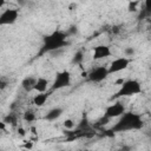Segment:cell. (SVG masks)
I'll return each mask as SVG.
<instances>
[{
  "label": "cell",
  "instance_id": "obj_1",
  "mask_svg": "<svg viewBox=\"0 0 151 151\" xmlns=\"http://www.w3.org/2000/svg\"><path fill=\"white\" fill-rule=\"evenodd\" d=\"M143 126H144V122L139 113L133 111H126L112 125V127L110 129V132L120 133V132H127V131H138L143 129Z\"/></svg>",
  "mask_w": 151,
  "mask_h": 151
},
{
  "label": "cell",
  "instance_id": "obj_2",
  "mask_svg": "<svg viewBox=\"0 0 151 151\" xmlns=\"http://www.w3.org/2000/svg\"><path fill=\"white\" fill-rule=\"evenodd\" d=\"M68 34L65 31H53L52 33L47 34L44 39H42V45L40 48L39 54H45V53H53L57 52L61 48H64L68 41Z\"/></svg>",
  "mask_w": 151,
  "mask_h": 151
},
{
  "label": "cell",
  "instance_id": "obj_3",
  "mask_svg": "<svg viewBox=\"0 0 151 151\" xmlns=\"http://www.w3.org/2000/svg\"><path fill=\"white\" fill-rule=\"evenodd\" d=\"M142 91H143L142 84L137 79H127L119 86V90L117 91L116 97H119V98L133 97L142 93Z\"/></svg>",
  "mask_w": 151,
  "mask_h": 151
},
{
  "label": "cell",
  "instance_id": "obj_4",
  "mask_svg": "<svg viewBox=\"0 0 151 151\" xmlns=\"http://www.w3.org/2000/svg\"><path fill=\"white\" fill-rule=\"evenodd\" d=\"M72 81V76L70 73V71L67 70H63L55 73L54 80L52 81L51 85V90L55 91V90H61L64 87H67Z\"/></svg>",
  "mask_w": 151,
  "mask_h": 151
},
{
  "label": "cell",
  "instance_id": "obj_5",
  "mask_svg": "<svg viewBox=\"0 0 151 151\" xmlns=\"http://www.w3.org/2000/svg\"><path fill=\"white\" fill-rule=\"evenodd\" d=\"M109 74H110V73H109V68H107V66L99 65V66L92 67V68L88 71L86 79H87L90 83L98 84V83L104 81V80L107 78Z\"/></svg>",
  "mask_w": 151,
  "mask_h": 151
},
{
  "label": "cell",
  "instance_id": "obj_6",
  "mask_svg": "<svg viewBox=\"0 0 151 151\" xmlns=\"http://www.w3.org/2000/svg\"><path fill=\"white\" fill-rule=\"evenodd\" d=\"M126 111H127V110H126L125 105H124L122 101L118 100V101H116V103H112V104L107 105V106L105 107V110H104L103 116L106 117V118H109V119L111 120V119H113V118H119V117H120L122 114H124Z\"/></svg>",
  "mask_w": 151,
  "mask_h": 151
},
{
  "label": "cell",
  "instance_id": "obj_7",
  "mask_svg": "<svg viewBox=\"0 0 151 151\" xmlns=\"http://www.w3.org/2000/svg\"><path fill=\"white\" fill-rule=\"evenodd\" d=\"M19 11L17 8H5L0 13V25L1 26H7V25H13L17 22L19 19Z\"/></svg>",
  "mask_w": 151,
  "mask_h": 151
},
{
  "label": "cell",
  "instance_id": "obj_8",
  "mask_svg": "<svg viewBox=\"0 0 151 151\" xmlns=\"http://www.w3.org/2000/svg\"><path fill=\"white\" fill-rule=\"evenodd\" d=\"M131 63V59L126 58V57H118V58H114L110 65H109V73L110 74H113V73H118V72H122L124 70H126L129 67Z\"/></svg>",
  "mask_w": 151,
  "mask_h": 151
},
{
  "label": "cell",
  "instance_id": "obj_9",
  "mask_svg": "<svg viewBox=\"0 0 151 151\" xmlns=\"http://www.w3.org/2000/svg\"><path fill=\"white\" fill-rule=\"evenodd\" d=\"M111 54H112V51H111L110 46L104 45V44L97 45V46H94L93 50H92V58H93L94 60H100V59L109 58Z\"/></svg>",
  "mask_w": 151,
  "mask_h": 151
},
{
  "label": "cell",
  "instance_id": "obj_10",
  "mask_svg": "<svg viewBox=\"0 0 151 151\" xmlns=\"http://www.w3.org/2000/svg\"><path fill=\"white\" fill-rule=\"evenodd\" d=\"M37 80H38V77H33V76H26L22 80H21V88L29 93L32 91H34V87H35V84H37Z\"/></svg>",
  "mask_w": 151,
  "mask_h": 151
},
{
  "label": "cell",
  "instance_id": "obj_11",
  "mask_svg": "<svg viewBox=\"0 0 151 151\" xmlns=\"http://www.w3.org/2000/svg\"><path fill=\"white\" fill-rule=\"evenodd\" d=\"M48 88H51L48 79L45 78V77H38V80H37L34 91H35L37 93H44V92H46Z\"/></svg>",
  "mask_w": 151,
  "mask_h": 151
},
{
  "label": "cell",
  "instance_id": "obj_12",
  "mask_svg": "<svg viewBox=\"0 0 151 151\" xmlns=\"http://www.w3.org/2000/svg\"><path fill=\"white\" fill-rule=\"evenodd\" d=\"M63 112H64V110H63L61 107H59V106L52 107V109H50V110L47 111V113L45 114V119L48 120V122H54V120H57L58 118L61 117Z\"/></svg>",
  "mask_w": 151,
  "mask_h": 151
},
{
  "label": "cell",
  "instance_id": "obj_13",
  "mask_svg": "<svg viewBox=\"0 0 151 151\" xmlns=\"http://www.w3.org/2000/svg\"><path fill=\"white\" fill-rule=\"evenodd\" d=\"M151 17V0H146L142 4L139 9V19H149Z\"/></svg>",
  "mask_w": 151,
  "mask_h": 151
},
{
  "label": "cell",
  "instance_id": "obj_14",
  "mask_svg": "<svg viewBox=\"0 0 151 151\" xmlns=\"http://www.w3.org/2000/svg\"><path fill=\"white\" fill-rule=\"evenodd\" d=\"M47 99H48V94H47V92H44V93H37V94L33 97V104H34L35 106H38V107H41V106H44V105L46 104Z\"/></svg>",
  "mask_w": 151,
  "mask_h": 151
},
{
  "label": "cell",
  "instance_id": "obj_15",
  "mask_svg": "<svg viewBox=\"0 0 151 151\" xmlns=\"http://www.w3.org/2000/svg\"><path fill=\"white\" fill-rule=\"evenodd\" d=\"M83 61H84V52L81 50H78L72 57V64L73 65H81Z\"/></svg>",
  "mask_w": 151,
  "mask_h": 151
},
{
  "label": "cell",
  "instance_id": "obj_16",
  "mask_svg": "<svg viewBox=\"0 0 151 151\" xmlns=\"http://www.w3.org/2000/svg\"><path fill=\"white\" fill-rule=\"evenodd\" d=\"M2 122L6 123V124H8V125H17V123H18V116L15 113L11 112V113H8V114H6L4 117Z\"/></svg>",
  "mask_w": 151,
  "mask_h": 151
},
{
  "label": "cell",
  "instance_id": "obj_17",
  "mask_svg": "<svg viewBox=\"0 0 151 151\" xmlns=\"http://www.w3.org/2000/svg\"><path fill=\"white\" fill-rule=\"evenodd\" d=\"M35 118H37V116H35V113H34L33 110H27V111H25L22 113V119L26 123H33L35 120Z\"/></svg>",
  "mask_w": 151,
  "mask_h": 151
},
{
  "label": "cell",
  "instance_id": "obj_18",
  "mask_svg": "<svg viewBox=\"0 0 151 151\" xmlns=\"http://www.w3.org/2000/svg\"><path fill=\"white\" fill-rule=\"evenodd\" d=\"M63 126H64L66 130H73V129L76 127V123H74L73 119L67 118V119H65V120L63 122Z\"/></svg>",
  "mask_w": 151,
  "mask_h": 151
},
{
  "label": "cell",
  "instance_id": "obj_19",
  "mask_svg": "<svg viewBox=\"0 0 151 151\" xmlns=\"http://www.w3.org/2000/svg\"><path fill=\"white\" fill-rule=\"evenodd\" d=\"M139 6H140V2L138 1H132V2H129V11L130 12H139Z\"/></svg>",
  "mask_w": 151,
  "mask_h": 151
},
{
  "label": "cell",
  "instance_id": "obj_20",
  "mask_svg": "<svg viewBox=\"0 0 151 151\" xmlns=\"http://www.w3.org/2000/svg\"><path fill=\"white\" fill-rule=\"evenodd\" d=\"M136 54V50L133 48V47H131V46H129V47H125L124 48V57H126V58H131V57H133Z\"/></svg>",
  "mask_w": 151,
  "mask_h": 151
},
{
  "label": "cell",
  "instance_id": "obj_21",
  "mask_svg": "<svg viewBox=\"0 0 151 151\" xmlns=\"http://www.w3.org/2000/svg\"><path fill=\"white\" fill-rule=\"evenodd\" d=\"M109 122H110V119L103 116V117H101L100 119H98V120H97V124H96V125H97V126H103V125H105V124H107Z\"/></svg>",
  "mask_w": 151,
  "mask_h": 151
},
{
  "label": "cell",
  "instance_id": "obj_22",
  "mask_svg": "<svg viewBox=\"0 0 151 151\" xmlns=\"http://www.w3.org/2000/svg\"><path fill=\"white\" fill-rule=\"evenodd\" d=\"M117 151H132V146L131 145H127V144H124Z\"/></svg>",
  "mask_w": 151,
  "mask_h": 151
},
{
  "label": "cell",
  "instance_id": "obj_23",
  "mask_svg": "<svg viewBox=\"0 0 151 151\" xmlns=\"http://www.w3.org/2000/svg\"><path fill=\"white\" fill-rule=\"evenodd\" d=\"M24 147H25L26 150H31V149L33 147V142H31V140L24 142Z\"/></svg>",
  "mask_w": 151,
  "mask_h": 151
},
{
  "label": "cell",
  "instance_id": "obj_24",
  "mask_svg": "<svg viewBox=\"0 0 151 151\" xmlns=\"http://www.w3.org/2000/svg\"><path fill=\"white\" fill-rule=\"evenodd\" d=\"M17 131H18V134H19L20 137H25V136H26V130H25L24 127H21V126H19Z\"/></svg>",
  "mask_w": 151,
  "mask_h": 151
},
{
  "label": "cell",
  "instance_id": "obj_25",
  "mask_svg": "<svg viewBox=\"0 0 151 151\" xmlns=\"http://www.w3.org/2000/svg\"><path fill=\"white\" fill-rule=\"evenodd\" d=\"M6 85H7V83H6L4 79H1V81H0V88H1V91H4V90H5Z\"/></svg>",
  "mask_w": 151,
  "mask_h": 151
},
{
  "label": "cell",
  "instance_id": "obj_26",
  "mask_svg": "<svg viewBox=\"0 0 151 151\" xmlns=\"http://www.w3.org/2000/svg\"><path fill=\"white\" fill-rule=\"evenodd\" d=\"M84 151H91V150H84Z\"/></svg>",
  "mask_w": 151,
  "mask_h": 151
},
{
  "label": "cell",
  "instance_id": "obj_27",
  "mask_svg": "<svg viewBox=\"0 0 151 151\" xmlns=\"http://www.w3.org/2000/svg\"><path fill=\"white\" fill-rule=\"evenodd\" d=\"M60 151H65V150H60Z\"/></svg>",
  "mask_w": 151,
  "mask_h": 151
},
{
  "label": "cell",
  "instance_id": "obj_28",
  "mask_svg": "<svg viewBox=\"0 0 151 151\" xmlns=\"http://www.w3.org/2000/svg\"><path fill=\"white\" fill-rule=\"evenodd\" d=\"M150 29H151V26H150Z\"/></svg>",
  "mask_w": 151,
  "mask_h": 151
}]
</instances>
